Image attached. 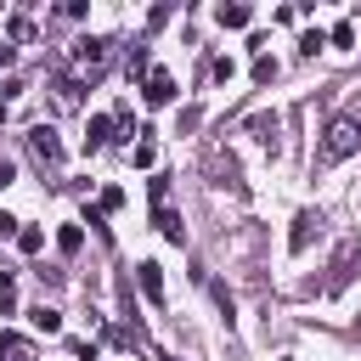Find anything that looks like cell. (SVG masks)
I'll use <instances>...</instances> for the list:
<instances>
[{
  "label": "cell",
  "instance_id": "6da1fadb",
  "mask_svg": "<svg viewBox=\"0 0 361 361\" xmlns=\"http://www.w3.org/2000/svg\"><path fill=\"white\" fill-rule=\"evenodd\" d=\"M355 147H361V118L338 113V118H327V130H322V152H316V164H338V158H350Z\"/></svg>",
  "mask_w": 361,
  "mask_h": 361
},
{
  "label": "cell",
  "instance_id": "7a4b0ae2",
  "mask_svg": "<svg viewBox=\"0 0 361 361\" xmlns=\"http://www.w3.org/2000/svg\"><path fill=\"white\" fill-rule=\"evenodd\" d=\"M28 152H34V164L56 180V169H62V141H56L51 124H34V130H28Z\"/></svg>",
  "mask_w": 361,
  "mask_h": 361
},
{
  "label": "cell",
  "instance_id": "3957f363",
  "mask_svg": "<svg viewBox=\"0 0 361 361\" xmlns=\"http://www.w3.org/2000/svg\"><path fill=\"white\" fill-rule=\"evenodd\" d=\"M355 271H361V243H344V248L333 254V265H327V293L350 288V282H355Z\"/></svg>",
  "mask_w": 361,
  "mask_h": 361
},
{
  "label": "cell",
  "instance_id": "277c9868",
  "mask_svg": "<svg viewBox=\"0 0 361 361\" xmlns=\"http://www.w3.org/2000/svg\"><path fill=\"white\" fill-rule=\"evenodd\" d=\"M316 237H322V214H316V209H305V214L293 220V231H288V254H305Z\"/></svg>",
  "mask_w": 361,
  "mask_h": 361
},
{
  "label": "cell",
  "instance_id": "5b68a950",
  "mask_svg": "<svg viewBox=\"0 0 361 361\" xmlns=\"http://www.w3.org/2000/svg\"><path fill=\"white\" fill-rule=\"evenodd\" d=\"M141 96H147V107H169V102H175V79H169L164 68H152V73L141 79Z\"/></svg>",
  "mask_w": 361,
  "mask_h": 361
},
{
  "label": "cell",
  "instance_id": "8992f818",
  "mask_svg": "<svg viewBox=\"0 0 361 361\" xmlns=\"http://www.w3.org/2000/svg\"><path fill=\"white\" fill-rule=\"evenodd\" d=\"M118 141V118L113 113H90V124H85V147L96 152V147H113Z\"/></svg>",
  "mask_w": 361,
  "mask_h": 361
},
{
  "label": "cell",
  "instance_id": "52a82bcc",
  "mask_svg": "<svg viewBox=\"0 0 361 361\" xmlns=\"http://www.w3.org/2000/svg\"><path fill=\"white\" fill-rule=\"evenodd\" d=\"M135 282H141L147 305H164V271H158L152 259H141V265H135Z\"/></svg>",
  "mask_w": 361,
  "mask_h": 361
},
{
  "label": "cell",
  "instance_id": "ba28073f",
  "mask_svg": "<svg viewBox=\"0 0 361 361\" xmlns=\"http://www.w3.org/2000/svg\"><path fill=\"white\" fill-rule=\"evenodd\" d=\"M0 361H39V350L23 333H0Z\"/></svg>",
  "mask_w": 361,
  "mask_h": 361
},
{
  "label": "cell",
  "instance_id": "9c48e42d",
  "mask_svg": "<svg viewBox=\"0 0 361 361\" xmlns=\"http://www.w3.org/2000/svg\"><path fill=\"white\" fill-rule=\"evenodd\" d=\"M214 23H220V28H248L254 11H248L243 0H231V6H214Z\"/></svg>",
  "mask_w": 361,
  "mask_h": 361
},
{
  "label": "cell",
  "instance_id": "30bf717a",
  "mask_svg": "<svg viewBox=\"0 0 361 361\" xmlns=\"http://www.w3.org/2000/svg\"><path fill=\"white\" fill-rule=\"evenodd\" d=\"M56 248H62V254L73 259V254L85 248V226H79V220H68V226H56Z\"/></svg>",
  "mask_w": 361,
  "mask_h": 361
},
{
  "label": "cell",
  "instance_id": "8fae6325",
  "mask_svg": "<svg viewBox=\"0 0 361 361\" xmlns=\"http://www.w3.org/2000/svg\"><path fill=\"white\" fill-rule=\"evenodd\" d=\"M248 130H254V141H259V147H276V113H254V118H248Z\"/></svg>",
  "mask_w": 361,
  "mask_h": 361
},
{
  "label": "cell",
  "instance_id": "7c38bea8",
  "mask_svg": "<svg viewBox=\"0 0 361 361\" xmlns=\"http://www.w3.org/2000/svg\"><path fill=\"white\" fill-rule=\"evenodd\" d=\"M28 316H34V327H39V333H62V310H56V305H45V299H39Z\"/></svg>",
  "mask_w": 361,
  "mask_h": 361
},
{
  "label": "cell",
  "instance_id": "4fadbf2b",
  "mask_svg": "<svg viewBox=\"0 0 361 361\" xmlns=\"http://www.w3.org/2000/svg\"><path fill=\"white\" fill-rule=\"evenodd\" d=\"M327 45H338V51H350L355 45V23L344 17V23H333V34H327Z\"/></svg>",
  "mask_w": 361,
  "mask_h": 361
},
{
  "label": "cell",
  "instance_id": "5bb4252c",
  "mask_svg": "<svg viewBox=\"0 0 361 361\" xmlns=\"http://www.w3.org/2000/svg\"><path fill=\"white\" fill-rule=\"evenodd\" d=\"M282 68H276V56H254V85H271Z\"/></svg>",
  "mask_w": 361,
  "mask_h": 361
},
{
  "label": "cell",
  "instance_id": "9a60e30c",
  "mask_svg": "<svg viewBox=\"0 0 361 361\" xmlns=\"http://www.w3.org/2000/svg\"><path fill=\"white\" fill-rule=\"evenodd\" d=\"M17 248H23V254H39V248H45L39 226H23V231H17Z\"/></svg>",
  "mask_w": 361,
  "mask_h": 361
},
{
  "label": "cell",
  "instance_id": "2e32d148",
  "mask_svg": "<svg viewBox=\"0 0 361 361\" xmlns=\"http://www.w3.org/2000/svg\"><path fill=\"white\" fill-rule=\"evenodd\" d=\"M28 39H34V23L17 11V17H11V45H28Z\"/></svg>",
  "mask_w": 361,
  "mask_h": 361
},
{
  "label": "cell",
  "instance_id": "e0dca14e",
  "mask_svg": "<svg viewBox=\"0 0 361 361\" xmlns=\"http://www.w3.org/2000/svg\"><path fill=\"white\" fill-rule=\"evenodd\" d=\"M124 73L135 79V73H147V45H130V56H124Z\"/></svg>",
  "mask_w": 361,
  "mask_h": 361
},
{
  "label": "cell",
  "instance_id": "ac0fdd59",
  "mask_svg": "<svg viewBox=\"0 0 361 361\" xmlns=\"http://www.w3.org/2000/svg\"><path fill=\"white\" fill-rule=\"evenodd\" d=\"M96 209H102V214H113V209H124V192H118V186H102V197H96Z\"/></svg>",
  "mask_w": 361,
  "mask_h": 361
},
{
  "label": "cell",
  "instance_id": "d6986e66",
  "mask_svg": "<svg viewBox=\"0 0 361 361\" xmlns=\"http://www.w3.org/2000/svg\"><path fill=\"white\" fill-rule=\"evenodd\" d=\"M322 45H327V34H322V28H310V34H305V39H299V51H305V56H316V51H322Z\"/></svg>",
  "mask_w": 361,
  "mask_h": 361
},
{
  "label": "cell",
  "instance_id": "ffe728a7",
  "mask_svg": "<svg viewBox=\"0 0 361 361\" xmlns=\"http://www.w3.org/2000/svg\"><path fill=\"white\" fill-rule=\"evenodd\" d=\"M152 158H158L152 141H135V169H152Z\"/></svg>",
  "mask_w": 361,
  "mask_h": 361
},
{
  "label": "cell",
  "instance_id": "44dd1931",
  "mask_svg": "<svg viewBox=\"0 0 361 361\" xmlns=\"http://www.w3.org/2000/svg\"><path fill=\"white\" fill-rule=\"evenodd\" d=\"M169 17H175V11H169V6H152V11H147V28H164V23H169Z\"/></svg>",
  "mask_w": 361,
  "mask_h": 361
},
{
  "label": "cell",
  "instance_id": "7402d4cb",
  "mask_svg": "<svg viewBox=\"0 0 361 361\" xmlns=\"http://www.w3.org/2000/svg\"><path fill=\"white\" fill-rule=\"evenodd\" d=\"M209 73H214V79H220V85H226V79H231V73H237V68H231V56H214V68H209Z\"/></svg>",
  "mask_w": 361,
  "mask_h": 361
},
{
  "label": "cell",
  "instance_id": "603a6c76",
  "mask_svg": "<svg viewBox=\"0 0 361 361\" xmlns=\"http://www.w3.org/2000/svg\"><path fill=\"white\" fill-rule=\"evenodd\" d=\"M6 237H17V214H6V209H0V243H6Z\"/></svg>",
  "mask_w": 361,
  "mask_h": 361
},
{
  "label": "cell",
  "instance_id": "cb8c5ba5",
  "mask_svg": "<svg viewBox=\"0 0 361 361\" xmlns=\"http://www.w3.org/2000/svg\"><path fill=\"white\" fill-rule=\"evenodd\" d=\"M11 180H17V164H11V158H0V186H11Z\"/></svg>",
  "mask_w": 361,
  "mask_h": 361
},
{
  "label": "cell",
  "instance_id": "d4e9b609",
  "mask_svg": "<svg viewBox=\"0 0 361 361\" xmlns=\"http://www.w3.org/2000/svg\"><path fill=\"white\" fill-rule=\"evenodd\" d=\"M0 124H6V102H0Z\"/></svg>",
  "mask_w": 361,
  "mask_h": 361
},
{
  "label": "cell",
  "instance_id": "484cf974",
  "mask_svg": "<svg viewBox=\"0 0 361 361\" xmlns=\"http://www.w3.org/2000/svg\"><path fill=\"white\" fill-rule=\"evenodd\" d=\"M164 361H169V355H164Z\"/></svg>",
  "mask_w": 361,
  "mask_h": 361
}]
</instances>
